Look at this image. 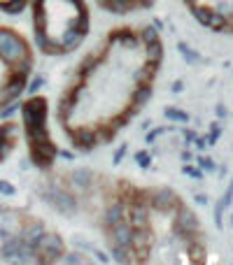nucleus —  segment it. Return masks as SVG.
Listing matches in <instances>:
<instances>
[{
    "label": "nucleus",
    "instance_id": "1",
    "mask_svg": "<svg viewBox=\"0 0 233 265\" xmlns=\"http://www.w3.org/2000/svg\"><path fill=\"white\" fill-rule=\"evenodd\" d=\"M161 33L121 23L75 65L56 105V123L72 149L96 152L142 112L163 68Z\"/></svg>",
    "mask_w": 233,
    "mask_h": 265
},
{
    "label": "nucleus",
    "instance_id": "2",
    "mask_svg": "<svg viewBox=\"0 0 233 265\" xmlns=\"http://www.w3.org/2000/svg\"><path fill=\"white\" fill-rule=\"evenodd\" d=\"M98 226L119 263L198 265L210 254L196 210L171 186L110 177L98 198Z\"/></svg>",
    "mask_w": 233,
    "mask_h": 265
},
{
    "label": "nucleus",
    "instance_id": "3",
    "mask_svg": "<svg viewBox=\"0 0 233 265\" xmlns=\"http://www.w3.org/2000/svg\"><path fill=\"white\" fill-rule=\"evenodd\" d=\"M33 40L47 56H68L82 47L91 28L86 0H28Z\"/></svg>",
    "mask_w": 233,
    "mask_h": 265
},
{
    "label": "nucleus",
    "instance_id": "4",
    "mask_svg": "<svg viewBox=\"0 0 233 265\" xmlns=\"http://www.w3.org/2000/svg\"><path fill=\"white\" fill-rule=\"evenodd\" d=\"M35 52L19 28L0 23V112L19 100L31 82Z\"/></svg>",
    "mask_w": 233,
    "mask_h": 265
},
{
    "label": "nucleus",
    "instance_id": "5",
    "mask_svg": "<svg viewBox=\"0 0 233 265\" xmlns=\"http://www.w3.org/2000/svg\"><path fill=\"white\" fill-rule=\"evenodd\" d=\"M47 119H49V112H47V100L42 96H35L23 105V133L28 140V154L40 170H49L58 154Z\"/></svg>",
    "mask_w": 233,
    "mask_h": 265
},
{
    "label": "nucleus",
    "instance_id": "6",
    "mask_svg": "<svg viewBox=\"0 0 233 265\" xmlns=\"http://www.w3.org/2000/svg\"><path fill=\"white\" fill-rule=\"evenodd\" d=\"M198 26L217 35H233V0H179Z\"/></svg>",
    "mask_w": 233,
    "mask_h": 265
},
{
    "label": "nucleus",
    "instance_id": "7",
    "mask_svg": "<svg viewBox=\"0 0 233 265\" xmlns=\"http://www.w3.org/2000/svg\"><path fill=\"white\" fill-rule=\"evenodd\" d=\"M98 7L116 16L135 14V12H145L154 5V0H96Z\"/></svg>",
    "mask_w": 233,
    "mask_h": 265
},
{
    "label": "nucleus",
    "instance_id": "8",
    "mask_svg": "<svg viewBox=\"0 0 233 265\" xmlns=\"http://www.w3.org/2000/svg\"><path fill=\"white\" fill-rule=\"evenodd\" d=\"M28 5V0H0V12L2 14H19Z\"/></svg>",
    "mask_w": 233,
    "mask_h": 265
}]
</instances>
